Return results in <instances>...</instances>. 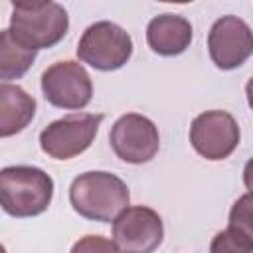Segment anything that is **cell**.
Segmentation results:
<instances>
[{
	"mask_svg": "<svg viewBox=\"0 0 253 253\" xmlns=\"http://www.w3.org/2000/svg\"><path fill=\"white\" fill-rule=\"evenodd\" d=\"M36 115V99L20 85H0V136L22 132Z\"/></svg>",
	"mask_w": 253,
	"mask_h": 253,
	"instance_id": "12",
	"label": "cell"
},
{
	"mask_svg": "<svg viewBox=\"0 0 253 253\" xmlns=\"http://www.w3.org/2000/svg\"><path fill=\"white\" fill-rule=\"evenodd\" d=\"M245 95H247V103H249V107H251V111H253V77L247 81V85H245Z\"/></svg>",
	"mask_w": 253,
	"mask_h": 253,
	"instance_id": "18",
	"label": "cell"
},
{
	"mask_svg": "<svg viewBox=\"0 0 253 253\" xmlns=\"http://www.w3.org/2000/svg\"><path fill=\"white\" fill-rule=\"evenodd\" d=\"M239 125L227 111H206L192 121L190 142L206 160H223L239 144Z\"/></svg>",
	"mask_w": 253,
	"mask_h": 253,
	"instance_id": "9",
	"label": "cell"
},
{
	"mask_svg": "<svg viewBox=\"0 0 253 253\" xmlns=\"http://www.w3.org/2000/svg\"><path fill=\"white\" fill-rule=\"evenodd\" d=\"M229 229L253 247V194H243L229 210Z\"/></svg>",
	"mask_w": 253,
	"mask_h": 253,
	"instance_id": "14",
	"label": "cell"
},
{
	"mask_svg": "<svg viewBox=\"0 0 253 253\" xmlns=\"http://www.w3.org/2000/svg\"><path fill=\"white\" fill-rule=\"evenodd\" d=\"M42 93L57 109L79 111L91 103L93 83L85 67L77 61H57L42 73Z\"/></svg>",
	"mask_w": 253,
	"mask_h": 253,
	"instance_id": "6",
	"label": "cell"
},
{
	"mask_svg": "<svg viewBox=\"0 0 253 253\" xmlns=\"http://www.w3.org/2000/svg\"><path fill=\"white\" fill-rule=\"evenodd\" d=\"M210 253H253V247L241 235L227 227L213 235L210 243Z\"/></svg>",
	"mask_w": 253,
	"mask_h": 253,
	"instance_id": "15",
	"label": "cell"
},
{
	"mask_svg": "<svg viewBox=\"0 0 253 253\" xmlns=\"http://www.w3.org/2000/svg\"><path fill=\"white\" fill-rule=\"evenodd\" d=\"M69 253H121L117 243L103 235H85L73 243Z\"/></svg>",
	"mask_w": 253,
	"mask_h": 253,
	"instance_id": "16",
	"label": "cell"
},
{
	"mask_svg": "<svg viewBox=\"0 0 253 253\" xmlns=\"http://www.w3.org/2000/svg\"><path fill=\"white\" fill-rule=\"evenodd\" d=\"M69 202L73 210L91 221H115L130 202L128 186L111 172L79 174L69 188Z\"/></svg>",
	"mask_w": 253,
	"mask_h": 253,
	"instance_id": "1",
	"label": "cell"
},
{
	"mask_svg": "<svg viewBox=\"0 0 253 253\" xmlns=\"http://www.w3.org/2000/svg\"><path fill=\"white\" fill-rule=\"evenodd\" d=\"M113 152L128 164L150 162L160 148L156 125L138 113H126L115 121L109 132Z\"/></svg>",
	"mask_w": 253,
	"mask_h": 253,
	"instance_id": "7",
	"label": "cell"
},
{
	"mask_svg": "<svg viewBox=\"0 0 253 253\" xmlns=\"http://www.w3.org/2000/svg\"><path fill=\"white\" fill-rule=\"evenodd\" d=\"M162 237V217L148 206H128L113 221V241L121 253H154Z\"/></svg>",
	"mask_w": 253,
	"mask_h": 253,
	"instance_id": "8",
	"label": "cell"
},
{
	"mask_svg": "<svg viewBox=\"0 0 253 253\" xmlns=\"http://www.w3.org/2000/svg\"><path fill=\"white\" fill-rule=\"evenodd\" d=\"M243 184L249 190V194H253V156L247 160V164L243 168Z\"/></svg>",
	"mask_w": 253,
	"mask_h": 253,
	"instance_id": "17",
	"label": "cell"
},
{
	"mask_svg": "<svg viewBox=\"0 0 253 253\" xmlns=\"http://www.w3.org/2000/svg\"><path fill=\"white\" fill-rule=\"evenodd\" d=\"M208 49L215 67L237 69L253 55V30L237 16H221L210 28Z\"/></svg>",
	"mask_w": 253,
	"mask_h": 253,
	"instance_id": "10",
	"label": "cell"
},
{
	"mask_svg": "<svg viewBox=\"0 0 253 253\" xmlns=\"http://www.w3.org/2000/svg\"><path fill=\"white\" fill-rule=\"evenodd\" d=\"M34 49L22 45L10 30H2L0 34V77L2 83H8L10 79H20L26 75V71L36 61Z\"/></svg>",
	"mask_w": 253,
	"mask_h": 253,
	"instance_id": "13",
	"label": "cell"
},
{
	"mask_svg": "<svg viewBox=\"0 0 253 253\" xmlns=\"http://www.w3.org/2000/svg\"><path fill=\"white\" fill-rule=\"evenodd\" d=\"M69 28V16L57 2L26 0L12 4L10 34L26 47L38 51L57 45Z\"/></svg>",
	"mask_w": 253,
	"mask_h": 253,
	"instance_id": "2",
	"label": "cell"
},
{
	"mask_svg": "<svg viewBox=\"0 0 253 253\" xmlns=\"http://www.w3.org/2000/svg\"><path fill=\"white\" fill-rule=\"evenodd\" d=\"M130 55V36L119 24L109 20L91 24L77 43V57L99 71H117L126 65Z\"/></svg>",
	"mask_w": 253,
	"mask_h": 253,
	"instance_id": "4",
	"label": "cell"
},
{
	"mask_svg": "<svg viewBox=\"0 0 253 253\" xmlns=\"http://www.w3.org/2000/svg\"><path fill=\"white\" fill-rule=\"evenodd\" d=\"M192 24L178 14L154 16L146 26L148 47L162 57H174L184 53L192 43Z\"/></svg>",
	"mask_w": 253,
	"mask_h": 253,
	"instance_id": "11",
	"label": "cell"
},
{
	"mask_svg": "<svg viewBox=\"0 0 253 253\" xmlns=\"http://www.w3.org/2000/svg\"><path fill=\"white\" fill-rule=\"evenodd\" d=\"M103 115L75 113L49 123L40 132L42 150L55 160H69L83 154L95 140Z\"/></svg>",
	"mask_w": 253,
	"mask_h": 253,
	"instance_id": "5",
	"label": "cell"
},
{
	"mask_svg": "<svg viewBox=\"0 0 253 253\" xmlns=\"http://www.w3.org/2000/svg\"><path fill=\"white\" fill-rule=\"evenodd\" d=\"M53 198V180L36 166H6L0 172V204L12 217L43 213Z\"/></svg>",
	"mask_w": 253,
	"mask_h": 253,
	"instance_id": "3",
	"label": "cell"
}]
</instances>
